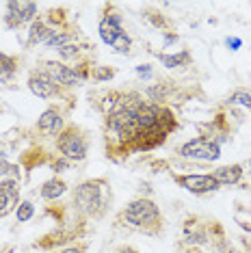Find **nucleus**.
Instances as JSON below:
<instances>
[{
	"label": "nucleus",
	"mask_w": 251,
	"mask_h": 253,
	"mask_svg": "<svg viewBox=\"0 0 251 253\" xmlns=\"http://www.w3.org/2000/svg\"><path fill=\"white\" fill-rule=\"evenodd\" d=\"M108 201H111V188H108V182L102 177L78 184L74 191V206L93 218H100L104 214Z\"/></svg>",
	"instance_id": "obj_1"
},
{
	"label": "nucleus",
	"mask_w": 251,
	"mask_h": 253,
	"mask_svg": "<svg viewBox=\"0 0 251 253\" xmlns=\"http://www.w3.org/2000/svg\"><path fill=\"white\" fill-rule=\"evenodd\" d=\"M124 221L130 227H136L145 234H158L163 225V214L158 206L147 197L132 199L124 210Z\"/></svg>",
	"instance_id": "obj_2"
},
{
	"label": "nucleus",
	"mask_w": 251,
	"mask_h": 253,
	"mask_svg": "<svg viewBox=\"0 0 251 253\" xmlns=\"http://www.w3.org/2000/svg\"><path fill=\"white\" fill-rule=\"evenodd\" d=\"M56 149H59L61 156L65 160H70V163H81V160L87 158L89 145H87V139H84L81 128L67 126V128H63V132L56 136Z\"/></svg>",
	"instance_id": "obj_3"
},
{
	"label": "nucleus",
	"mask_w": 251,
	"mask_h": 253,
	"mask_svg": "<svg viewBox=\"0 0 251 253\" xmlns=\"http://www.w3.org/2000/svg\"><path fill=\"white\" fill-rule=\"evenodd\" d=\"M43 72L48 74L59 87H76V84L84 83V80L91 76L87 65H65V63H61V61H45Z\"/></svg>",
	"instance_id": "obj_4"
},
{
	"label": "nucleus",
	"mask_w": 251,
	"mask_h": 253,
	"mask_svg": "<svg viewBox=\"0 0 251 253\" xmlns=\"http://www.w3.org/2000/svg\"><path fill=\"white\" fill-rule=\"evenodd\" d=\"M178 156L186 160H197V163H212V160L221 158V145L210 141L208 136H197V139L182 143Z\"/></svg>",
	"instance_id": "obj_5"
},
{
	"label": "nucleus",
	"mask_w": 251,
	"mask_h": 253,
	"mask_svg": "<svg viewBox=\"0 0 251 253\" xmlns=\"http://www.w3.org/2000/svg\"><path fill=\"white\" fill-rule=\"evenodd\" d=\"M37 20V4L28 0H11L4 7V26L7 28H20L26 24H33Z\"/></svg>",
	"instance_id": "obj_6"
},
{
	"label": "nucleus",
	"mask_w": 251,
	"mask_h": 253,
	"mask_svg": "<svg viewBox=\"0 0 251 253\" xmlns=\"http://www.w3.org/2000/svg\"><path fill=\"white\" fill-rule=\"evenodd\" d=\"M173 180L180 184L184 191L193 195H208L221 188V184L214 180L212 173H186V175H173Z\"/></svg>",
	"instance_id": "obj_7"
},
{
	"label": "nucleus",
	"mask_w": 251,
	"mask_h": 253,
	"mask_svg": "<svg viewBox=\"0 0 251 253\" xmlns=\"http://www.w3.org/2000/svg\"><path fill=\"white\" fill-rule=\"evenodd\" d=\"M28 89H31L37 97H42V100H52V97L59 95V84H56L43 70L31 72V76H28Z\"/></svg>",
	"instance_id": "obj_8"
},
{
	"label": "nucleus",
	"mask_w": 251,
	"mask_h": 253,
	"mask_svg": "<svg viewBox=\"0 0 251 253\" xmlns=\"http://www.w3.org/2000/svg\"><path fill=\"white\" fill-rule=\"evenodd\" d=\"M20 206L18 180H0V216L11 214Z\"/></svg>",
	"instance_id": "obj_9"
},
{
	"label": "nucleus",
	"mask_w": 251,
	"mask_h": 253,
	"mask_svg": "<svg viewBox=\"0 0 251 253\" xmlns=\"http://www.w3.org/2000/svg\"><path fill=\"white\" fill-rule=\"evenodd\" d=\"M98 33H100V39L106 45H113L126 33L124 26H122V15L113 13V11L111 13H106L104 18L100 20V24H98Z\"/></svg>",
	"instance_id": "obj_10"
},
{
	"label": "nucleus",
	"mask_w": 251,
	"mask_h": 253,
	"mask_svg": "<svg viewBox=\"0 0 251 253\" xmlns=\"http://www.w3.org/2000/svg\"><path fill=\"white\" fill-rule=\"evenodd\" d=\"M63 124H65L63 122V115L56 111L54 106L45 108V111L39 115V119H37V128L45 136H59L63 132Z\"/></svg>",
	"instance_id": "obj_11"
},
{
	"label": "nucleus",
	"mask_w": 251,
	"mask_h": 253,
	"mask_svg": "<svg viewBox=\"0 0 251 253\" xmlns=\"http://www.w3.org/2000/svg\"><path fill=\"white\" fill-rule=\"evenodd\" d=\"M54 31H56V28H50L48 22L35 20L31 24V28H28V42H26V45H28V48H33V45H45V43H48V39L52 37Z\"/></svg>",
	"instance_id": "obj_12"
},
{
	"label": "nucleus",
	"mask_w": 251,
	"mask_h": 253,
	"mask_svg": "<svg viewBox=\"0 0 251 253\" xmlns=\"http://www.w3.org/2000/svg\"><path fill=\"white\" fill-rule=\"evenodd\" d=\"M243 165H225V167H219V169L212 171V177L216 182L221 184V186H234V184H238L243 180Z\"/></svg>",
	"instance_id": "obj_13"
},
{
	"label": "nucleus",
	"mask_w": 251,
	"mask_h": 253,
	"mask_svg": "<svg viewBox=\"0 0 251 253\" xmlns=\"http://www.w3.org/2000/svg\"><path fill=\"white\" fill-rule=\"evenodd\" d=\"M158 61H161L167 70H186V67H191L193 56L188 50H180V52H173V54L161 52L158 54Z\"/></svg>",
	"instance_id": "obj_14"
},
{
	"label": "nucleus",
	"mask_w": 251,
	"mask_h": 253,
	"mask_svg": "<svg viewBox=\"0 0 251 253\" xmlns=\"http://www.w3.org/2000/svg\"><path fill=\"white\" fill-rule=\"evenodd\" d=\"M65 193H67V184L59 180V177H50V180H45L42 184V188H39V195H42L45 201H56Z\"/></svg>",
	"instance_id": "obj_15"
},
{
	"label": "nucleus",
	"mask_w": 251,
	"mask_h": 253,
	"mask_svg": "<svg viewBox=\"0 0 251 253\" xmlns=\"http://www.w3.org/2000/svg\"><path fill=\"white\" fill-rule=\"evenodd\" d=\"M15 72H18V63H15V59L0 52V83L4 84V83H9V80H13Z\"/></svg>",
	"instance_id": "obj_16"
},
{
	"label": "nucleus",
	"mask_w": 251,
	"mask_h": 253,
	"mask_svg": "<svg viewBox=\"0 0 251 253\" xmlns=\"http://www.w3.org/2000/svg\"><path fill=\"white\" fill-rule=\"evenodd\" d=\"M76 42V33H63V31H54L52 33V37L48 39V48H65V45H70V43H74Z\"/></svg>",
	"instance_id": "obj_17"
},
{
	"label": "nucleus",
	"mask_w": 251,
	"mask_h": 253,
	"mask_svg": "<svg viewBox=\"0 0 251 253\" xmlns=\"http://www.w3.org/2000/svg\"><path fill=\"white\" fill-rule=\"evenodd\" d=\"M227 104L243 106V108H247V111H251V93L247 89H236L234 93H230V97H227Z\"/></svg>",
	"instance_id": "obj_18"
},
{
	"label": "nucleus",
	"mask_w": 251,
	"mask_h": 253,
	"mask_svg": "<svg viewBox=\"0 0 251 253\" xmlns=\"http://www.w3.org/2000/svg\"><path fill=\"white\" fill-rule=\"evenodd\" d=\"M22 169L18 165H11L9 160L0 158V180H20Z\"/></svg>",
	"instance_id": "obj_19"
},
{
	"label": "nucleus",
	"mask_w": 251,
	"mask_h": 253,
	"mask_svg": "<svg viewBox=\"0 0 251 253\" xmlns=\"http://www.w3.org/2000/svg\"><path fill=\"white\" fill-rule=\"evenodd\" d=\"M91 78H93L95 83H108V80L115 78V70L108 65H98L91 70Z\"/></svg>",
	"instance_id": "obj_20"
},
{
	"label": "nucleus",
	"mask_w": 251,
	"mask_h": 253,
	"mask_svg": "<svg viewBox=\"0 0 251 253\" xmlns=\"http://www.w3.org/2000/svg\"><path fill=\"white\" fill-rule=\"evenodd\" d=\"M15 216H18L20 223L31 221V218L35 216V206H33V201H20V206L15 208Z\"/></svg>",
	"instance_id": "obj_21"
},
{
	"label": "nucleus",
	"mask_w": 251,
	"mask_h": 253,
	"mask_svg": "<svg viewBox=\"0 0 251 253\" xmlns=\"http://www.w3.org/2000/svg\"><path fill=\"white\" fill-rule=\"evenodd\" d=\"M130 45H132V39H130L128 33H124V35L119 37L117 42L111 45V48L115 50V52H119V54H128L130 52Z\"/></svg>",
	"instance_id": "obj_22"
},
{
	"label": "nucleus",
	"mask_w": 251,
	"mask_h": 253,
	"mask_svg": "<svg viewBox=\"0 0 251 253\" xmlns=\"http://www.w3.org/2000/svg\"><path fill=\"white\" fill-rule=\"evenodd\" d=\"M78 45H74V43H70V45H65V48H59L56 52H59V56L61 59H65V61H74L78 56Z\"/></svg>",
	"instance_id": "obj_23"
},
{
	"label": "nucleus",
	"mask_w": 251,
	"mask_h": 253,
	"mask_svg": "<svg viewBox=\"0 0 251 253\" xmlns=\"http://www.w3.org/2000/svg\"><path fill=\"white\" fill-rule=\"evenodd\" d=\"M152 65L150 63H145V65H136V76L139 78H143V80H150L152 78Z\"/></svg>",
	"instance_id": "obj_24"
},
{
	"label": "nucleus",
	"mask_w": 251,
	"mask_h": 253,
	"mask_svg": "<svg viewBox=\"0 0 251 253\" xmlns=\"http://www.w3.org/2000/svg\"><path fill=\"white\" fill-rule=\"evenodd\" d=\"M70 160H65V158H59V160H54V163H52V169L56 171V173H61V171H67V169H70Z\"/></svg>",
	"instance_id": "obj_25"
},
{
	"label": "nucleus",
	"mask_w": 251,
	"mask_h": 253,
	"mask_svg": "<svg viewBox=\"0 0 251 253\" xmlns=\"http://www.w3.org/2000/svg\"><path fill=\"white\" fill-rule=\"evenodd\" d=\"M225 45H227V48H232V50H238L243 45V42L238 37H227L225 39Z\"/></svg>",
	"instance_id": "obj_26"
},
{
	"label": "nucleus",
	"mask_w": 251,
	"mask_h": 253,
	"mask_svg": "<svg viewBox=\"0 0 251 253\" xmlns=\"http://www.w3.org/2000/svg\"><path fill=\"white\" fill-rule=\"evenodd\" d=\"M84 249H87L84 245H74V247H67V249H61L56 253H84Z\"/></svg>",
	"instance_id": "obj_27"
},
{
	"label": "nucleus",
	"mask_w": 251,
	"mask_h": 253,
	"mask_svg": "<svg viewBox=\"0 0 251 253\" xmlns=\"http://www.w3.org/2000/svg\"><path fill=\"white\" fill-rule=\"evenodd\" d=\"M119 253H139V251H136V249H132V247H126V249H122Z\"/></svg>",
	"instance_id": "obj_28"
},
{
	"label": "nucleus",
	"mask_w": 251,
	"mask_h": 253,
	"mask_svg": "<svg viewBox=\"0 0 251 253\" xmlns=\"http://www.w3.org/2000/svg\"><path fill=\"white\" fill-rule=\"evenodd\" d=\"M249 175H251V160H249Z\"/></svg>",
	"instance_id": "obj_29"
}]
</instances>
